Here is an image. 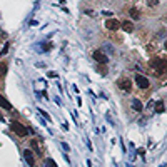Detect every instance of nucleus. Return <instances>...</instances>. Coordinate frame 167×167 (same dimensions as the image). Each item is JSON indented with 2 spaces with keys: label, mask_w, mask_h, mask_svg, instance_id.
I'll use <instances>...</instances> for the list:
<instances>
[{
  "label": "nucleus",
  "mask_w": 167,
  "mask_h": 167,
  "mask_svg": "<svg viewBox=\"0 0 167 167\" xmlns=\"http://www.w3.org/2000/svg\"><path fill=\"white\" fill-rule=\"evenodd\" d=\"M105 50V52H109V54H114V47L110 45V44H104V47H102Z\"/></svg>",
  "instance_id": "ddd939ff"
},
{
  "label": "nucleus",
  "mask_w": 167,
  "mask_h": 167,
  "mask_svg": "<svg viewBox=\"0 0 167 167\" xmlns=\"http://www.w3.org/2000/svg\"><path fill=\"white\" fill-rule=\"evenodd\" d=\"M0 107H4L5 110H10L12 109V104L5 99V97H2V95H0Z\"/></svg>",
  "instance_id": "1a4fd4ad"
},
{
  "label": "nucleus",
  "mask_w": 167,
  "mask_h": 167,
  "mask_svg": "<svg viewBox=\"0 0 167 167\" xmlns=\"http://www.w3.org/2000/svg\"><path fill=\"white\" fill-rule=\"evenodd\" d=\"M120 27H122L125 32H129V34H131V32H134V24H132V22H122V24H120Z\"/></svg>",
  "instance_id": "9d476101"
},
{
  "label": "nucleus",
  "mask_w": 167,
  "mask_h": 167,
  "mask_svg": "<svg viewBox=\"0 0 167 167\" xmlns=\"http://www.w3.org/2000/svg\"><path fill=\"white\" fill-rule=\"evenodd\" d=\"M117 87L122 89V90H125V92H131V90H132V80H131V79L122 77V79L117 80Z\"/></svg>",
  "instance_id": "7ed1b4c3"
},
{
  "label": "nucleus",
  "mask_w": 167,
  "mask_h": 167,
  "mask_svg": "<svg viewBox=\"0 0 167 167\" xmlns=\"http://www.w3.org/2000/svg\"><path fill=\"white\" fill-rule=\"evenodd\" d=\"M39 114H40V115H44V117H45L47 120H50V115H49L47 112H44V110H40V109H39Z\"/></svg>",
  "instance_id": "f3484780"
},
{
  "label": "nucleus",
  "mask_w": 167,
  "mask_h": 167,
  "mask_svg": "<svg viewBox=\"0 0 167 167\" xmlns=\"http://www.w3.org/2000/svg\"><path fill=\"white\" fill-rule=\"evenodd\" d=\"M105 29L107 30H117V29H120V22L117 20V19H109V20H105Z\"/></svg>",
  "instance_id": "39448f33"
},
{
  "label": "nucleus",
  "mask_w": 167,
  "mask_h": 167,
  "mask_svg": "<svg viewBox=\"0 0 167 167\" xmlns=\"http://www.w3.org/2000/svg\"><path fill=\"white\" fill-rule=\"evenodd\" d=\"M32 147H34V151H35V152H37V154H40V149H39V144H37V142H35V141L32 142Z\"/></svg>",
  "instance_id": "dca6fc26"
},
{
  "label": "nucleus",
  "mask_w": 167,
  "mask_h": 167,
  "mask_svg": "<svg viewBox=\"0 0 167 167\" xmlns=\"http://www.w3.org/2000/svg\"><path fill=\"white\" fill-rule=\"evenodd\" d=\"M5 74H7V64L0 62V77H4Z\"/></svg>",
  "instance_id": "f8f14e48"
},
{
  "label": "nucleus",
  "mask_w": 167,
  "mask_h": 167,
  "mask_svg": "<svg viewBox=\"0 0 167 167\" xmlns=\"http://www.w3.org/2000/svg\"><path fill=\"white\" fill-rule=\"evenodd\" d=\"M102 14H104L105 17H110V15H112V12H109V10H104V12H102Z\"/></svg>",
  "instance_id": "aec40b11"
},
{
  "label": "nucleus",
  "mask_w": 167,
  "mask_h": 167,
  "mask_svg": "<svg viewBox=\"0 0 167 167\" xmlns=\"http://www.w3.org/2000/svg\"><path fill=\"white\" fill-rule=\"evenodd\" d=\"M92 57H94L95 62H99V64H105V62H107V55H105L102 50H94V52H92Z\"/></svg>",
  "instance_id": "423d86ee"
},
{
  "label": "nucleus",
  "mask_w": 167,
  "mask_h": 167,
  "mask_svg": "<svg viewBox=\"0 0 167 167\" xmlns=\"http://www.w3.org/2000/svg\"><path fill=\"white\" fill-rule=\"evenodd\" d=\"M44 167H49V166H44Z\"/></svg>",
  "instance_id": "b1692460"
},
{
  "label": "nucleus",
  "mask_w": 167,
  "mask_h": 167,
  "mask_svg": "<svg viewBox=\"0 0 167 167\" xmlns=\"http://www.w3.org/2000/svg\"><path fill=\"white\" fill-rule=\"evenodd\" d=\"M131 107H132V110H136V112H142V102L139 99H132Z\"/></svg>",
  "instance_id": "6e6552de"
},
{
  "label": "nucleus",
  "mask_w": 167,
  "mask_h": 167,
  "mask_svg": "<svg viewBox=\"0 0 167 167\" xmlns=\"http://www.w3.org/2000/svg\"><path fill=\"white\" fill-rule=\"evenodd\" d=\"M62 147H64V151H67V152H69V146L65 144V142H62Z\"/></svg>",
  "instance_id": "412c9836"
},
{
  "label": "nucleus",
  "mask_w": 167,
  "mask_h": 167,
  "mask_svg": "<svg viewBox=\"0 0 167 167\" xmlns=\"http://www.w3.org/2000/svg\"><path fill=\"white\" fill-rule=\"evenodd\" d=\"M149 65H151V69L154 70L156 75H161V74H164L167 70V62L162 60V59H154V60H151Z\"/></svg>",
  "instance_id": "f257e3e1"
},
{
  "label": "nucleus",
  "mask_w": 167,
  "mask_h": 167,
  "mask_svg": "<svg viewBox=\"0 0 167 167\" xmlns=\"http://www.w3.org/2000/svg\"><path fill=\"white\" fill-rule=\"evenodd\" d=\"M0 120H4V117H2V115H0Z\"/></svg>",
  "instance_id": "5701e85b"
},
{
  "label": "nucleus",
  "mask_w": 167,
  "mask_h": 167,
  "mask_svg": "<svg viewBox=\"0 0 167 167\" xmlns=\"http://www.w3.org/2000/svg\"><path fill=\"white\" fill-rule=\"evenodd\" d=\"M136 84L139 85V89H142V90L149 89V85H151V82H149L147 77H144V75H136Z\"/></svg>",
  "instance_id": "20e7f679"
},
{
  "label": "nucleus",
  "mask_w": 167,
  "mask_h": 167,
  "mask_svg": "<svg viewBox=\"0 0 167 167\" xmlns=\"http://www.w3.org/2000/svg\"><path fill=\"white\" fill-rule=\"evenodd\" d=\"M157 4H159L157 0H147V5H151V7H156Z\"/></svg>",
  "instance_id": "a211bd4d"
},
{
  "label": "nucleus",
  "mask_w": 167,
  "mask_h": 167,
  "mask_svg": "<svg viewBox=\"0 0 167 167\" xmlns=\"http://www.w3.org/2000/svg\"><path fill=\"white\" fill-rule=\"evenodd\" d=\"M129 14H131V17L134 19V20H139V19H141V14H139V10H137V9H131V12H129Z\"/></svg>",
  "instance_id": "9b49d317"
},
{
  "label": "nucleus",
  "mask_w": 167,
  "mask_h": 167,
  "mask_svg": "<svg viewBox=\"0 0 167 167\" xmlns=\"http://www.w3.org/2000/svg\"><path fill=\"white\" fill-rule=\"evenodd\" d=\"M12 131L15 132L19 137H25L29 136V132H32L30 129H27L25 125H22L20 122H12Z\"/></svg>",
  "instance_id": "f03ea898"
},
{
  "label": "nucleus",
  "mask_w": 167,
  "mask_h": 167,
  "mask_svg": "<svg viewBox=\"0 0 167 167\" xmlns=\"http://www.w3.org/2000/svg\"><path fill=\"white\" fill-rule=\"evenodd\" d=\"M24 157H25V161L29 166H34L35 164V161H34V154H32V151H29V149H25L24 151Z\"/></svg>",
  "instance_id": "0eeeda50"
},
{
  "label": "nucleus",
  "mask_w": 167,
  "mask_h": 167,
  "mask_svg": "<svg viewBox=\"0 0 167 167\" xmlns=\"http://www.w3.org/2000/svg\"><path fill=\"white\" fill-rule=\"evenodd\" d=\"M47 166H49V167H55V164H54L52 159H47Z\"/></svg>",
  "instance_id": "6ab92c4d"
},
{
  "label": "nucleus",
  "mask_w": 167,
  "mask_h": 167,
  "mask_svg": "<svg viewBox=\"0 0 167 167\" xmlns=\"http://www.w3.org/2000/svg\"><path fill=\"white\" fill-rule=\"evenodd\" d=\"M162 107H164L162 102H156V110H157V112H162Z\"/></svg>",
  "instance_id": "2eb2a0df"
},
{
  "label": "nucleus",
  "mask_w": 167,
  "mask_h": 167,
  "mask_svg": "<svg viewBox=\"0 0 167 167\" xmlns=\"http://www.w3.org/2000/svg\"><path fill=\"white\" fill-rule=\"evenodd\" d=\"M9 47H10V44H5V45H4V49L0 50V57H4V55L9 52Z\"/></svg>",
  "instance_id": "4468645a"
},
{
  "label": "nucleus",
  "mask_w": 167,
  "mask_h": 167,
  "mask_svg": "<svg viewBox=\"0 0 167 167\" xmlns=\"http://www.w3.org/2000/svg\"><path fill=\"white\" fill-rule=\"evenodd\" d=\"M164 47H166V49H167V40H166V44H164Z\"/></svg>",
  "instance_id": "4be33fe9"
}]
</instances>
